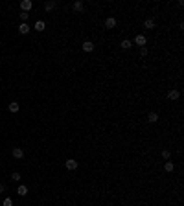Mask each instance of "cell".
<instances>
[{
  "label": "cell",
  "instance_id": "6da1fadb",
  "mask_svg": "<svg viewBox=\"0 0 184 206\" xmlns=\"http://www.w3.org/2000/svg\"><path fill=\"white\" fill-rule=\"evenodd\" d=\"M64 166H66L68 171H74V169H77V162H76L74 158H68L66 162H64Z\"/></svg>",
  "mask_w": 184,
  "mask_h": 206
},
{
  "label": "cell",
  "instance_id": "7a4b0ae2",
  "mask_svg": "<svg viewBox=\"0 0 184 206\" xmlns=\"http://www.w3.org/2000/svg\"><path fill=\"white\" fill-rule=\"evenodd\" d=\"M31 8H33V2H31V0H22V2H21V9H22V11L28 13Z\"/></svg>",
  "mask_w": 184,
  "mask_h": 206
},
{
  "label": "cell",
  "instance_id": "3957f363",
  "mask_svg": "<svg viewBox=\"0 0 184 206\" xmlns=\"http://www.w3.org/2000/svg\"><path fill=\"white\" fill-rule=\"evenodd\" d=\"M135 42H136L140 48H144V46L147 44V39H146V37H144V35L140 33V35H136V37H135Z\"/></svg>",
  "mask_w": 184,
  "mask_h": 206
},
{
  "label": "cell",
  "instance_id": "277c9868",
  "mask_svg": "<svg viewBox=\"0 0 184 206\" xmlns=\"http://www.w3.org/2000/svg\"><path fill=\"white\" fill-rule=\"evenodd\" d=\"M11 155H13L15 158H22V157H24V151H22L21 147H13V149H11Z\"/></svg>",
  "mask_w": 184,
  "mask_h": 206
},
{
  "label": "cell",
  "instance_id": "5b68a950",
  "mask_svg": "<svg viewBox=\"0 0 184 206\" xmlns=\"http://www.w3.org/2000/svg\"><path fill=\"white\" fill-rule=\"evenodd\" d=\"M55 6H57L55 0H48V2L44 4V9H46V11H52V9H55Z\"/></svg>",
  "mask_w": 184,
  "mask_h": 206
},
{
  "label": "cell",
  "instance_id": "8992f818",
  "mask_svg": "<svg viewBox=\"0 0 184 206\" xmlns=\"http://www.w3.org/2000/svg\"><path fill=\"white\" fill-rule=\"evenodd\" d=\"M114 26H116V18H114V17H109L107 21H105V28H109V29H112Z\"/></svg>",
  "mask_w": 184,
  "mask_h": 206
},
{
  "label": "cell",
  "instance_id": "52a82bcc",
  "mask_svg": "<svg viewBox=\"0 0 184 206\" xmlns=\"http://www.w3.org/2000/svg\"><path fill=\"white\" fill-rule=\"evenodd\" d=\"M29 29H31V28L28 26V22H22L21 26H18V31H21L22 35H26V33H29Z\"/></svg>",
  "mask_w": 184,
  "mask_h": 206
},
{
  "label": "cell",
  "instance_id": "ba28073f",
  "mask_svg": "<svg viewBox=\"0 0 184 206\" xmlns=\"http://www.w3.org/2000/svg\"><path fill=\"white\" fill-rule=\"evenodd\" d=\"M179 96H181V92H179V90H170V92H168V98L170 99H173V101H175V99H179Z\"/></svg>",
  "mask_w": 184,
  "mask_h": 206
},
{
  "label": "cell",
  "instance_id": "9c48e42d",
  "mask_svg": "<svg viewBox=\"0 0 184 206\" xmlns=\"http://www.w3.org/2000/svg\"><path fill=\"white\" fill-rule=\"evenodd\" d=\"M92 50H94V42H90V41L83 42V52H92Z\"/></svg>",
  "mask_w": 184,
  "mask_h": 206
},
{
  "label": "cell",
  "instance_id": "30bf717a",
  "mask_svg": "<svg viewBox=\"0 0 184 206\" xmlns=\"http://www.w3.org/2000/svg\"><path fill=\"white\" fill-rule=\"evenodd\" d=\"M74 11H83V9H85V4L81 2V0H77V2H74Z\"/></svg>",
  "mask_w": 184,
  "mask_h": 206
},
{
  "label": "cell",
  "instance_id": "8fae6325",
  "mask_svg": "<svg viewBox=\"0 0 184 206\" xmlns=\"http://www.w3.org/2000/svg\"><path fill=\"white\" fill-rule=\"evenodd\" d=\"M9 112H18V109H21V105H18L17 101H11V103H9Z\"/></svg>",
  "mask_w": 184,
  "mask_h": 206
},
{
  "label": "cell",
  "instance_id": "7c38bea8",
  "mask_svg": "<svg viewBox=\"0 0 184 206\" xmlns=\"http://www.w3.org/2000/svg\"><path fill=\"white\" fill-rule=\"evenodd\" d=\"M147 122L157 123V122H158V114H157V112H149V114H147Z\"/></svg>",
  "mask_w": 184,
  "mask_h": 206
},
{
  "label": "cell",
  "instance_id": "4fadbf2b",
  "mask_svg": "<svg viewBox=\"0 0 184 206\" xmlns=\"http://www.w3.org/2000/svg\"><path fill=\"white\" fill-rule=\"evenodd\" d=\"M120 46H122L123 50H129V48L133 46V41H129V39H123V41L120 42Z\"/></svg>",
  "mask_w": 184,
  "mask_h": 206
},
{
  "label": "cell",
  "instance_id": "5bb4252c",
  "mask_svg": "<svg viewBox=\"0 0 184 206\" xmlns=\"http://www.w3.org/2000/svg\"><path fill=\"white\" fill-rule=\"evenodd\" d=\"M17 193L21 195V197H24V195L28 193V188H26V186H24V184H21V186H18V188H17Z\"/></svg>",
  "mask_w": 184,
  "mask_h": 206
},
{
  "label": "cell",
  "instance_id": "9a60e30c",
  "mask_svg": "<svg viewBox=\"0 0 184 206\" xmlns=\"http://www.w3.org/2000/svg\"><path fill=\"white\" fill-rule=\"evenodd\" d=\"M44 28H46V24H44V21H37V22H35V29H37V31H42Z\"/></svg>",
  "mask_w": 184,
  "mask_h": 206
},
{
  "label": "cell",
  "instance_id": "2e32d148",
  "mask_svg": "<svg viewBox=\"0 0 184 206\" xmlns=\"http://www.w3.org/2000/svg\"><path fill=\"white\" fill-rule=\"evenodd\" d=\"M164 169H166L168 173H171L173 169H175V164H173V162H166V164H164Z\"/></svg>",
  "mask_w": 184,
  "mask_h": 206
},
{
  "label": "cell",
  "instance_id": "e0dca14e",
  "mask_svg": "<svg viewBox=\"0 0 184 206\" xmlns=\"http://www.w3.org/2000/svg\"><path fill=\"white\" fill-rule=\"evenodd\" d=\"M144 26H146L147 29H153V28H155V21H153V18H147V21L144 22Z\"/></svg>",
  "mask_w": 184,
  "mask_h": 206
},
{
  "label": "cell",
  "instance_id": "ac0fdd59",
  "mask_svg": "<svg viewBox=\"0 0 184 206\" xmlns=\"http://www.w3.org/2000/svg\"><path fill=\"white\" fill-rule=\"evenodd\" d=\"M11 179L15 180V182H18V180H21L22 177H21V173H17V171H13V173H11Z\"/></svg>",
  "mask_w": 184,
  "mask_h": 206
},
{
  "label": "cell",
  "instance_id": "d6986e66",
  "mask_svg": "<svg viewBox=\"0 0 184 206\" xmlns=\"http://www.w3.org/2000/svg\"><path fill=\"white\" fill-rule=\"evenodd\" d=\"M170 157H171V153L168 151V149H164L162 151V158H166V160H170Z\"/></svg>",
  "mask_w": 184,
  "mask_h": 206
},
{
  "label": "cell",
  "instance_id": "ffe728a7",
  "mask_svg": "<svg viewBox=\"0 0 184 206\" xmlns=\"http://www.w3.org/2000/svg\"><path fill=\"white\" fill-rule=\"evenodd\" d=\"M28 17H29V15H28L26 11H21V18H22V22H26V21H28Z\"/></svg>",
  "mask_w": 184,
  "mask_h": 206
},
{
  "label": "cell",
  "instance_id": "44dd1931",
  "mask_svg": "<svg viewBox=\"0 0 184 206\" xmlns=\"http://www.w3.org/2000/svg\"><path fill=\"white\" fill-rule=\"evenodd\" d=\"M4 206H13V201L9 199V197H8V199H4Z\"/></svg>",
  "mask_w": 184,
  "mask_h": 206
},
{
  "label": "cell",
  "instance_id": "7402d4cb",
  "mask_svg": "<svg viewBox=\"0 0 184 206\" xmlns=\"http://www.w3.org/2000/svg\"><path fill=\"white\" fill-rule=\"evenodd\" d=\"M140 55H142V57H146V55H147V48H146V46L140 48Z\"/></svg>",
  "mask_w": 184,
  "mask_h": 206
},
{
  "label": "cell",
  "instance_id": "603a6c76",
  "mask_svg": "<svg viewBox=\"0 0 184 206\" xmlns=\"http://www.w3.org/2000/svg\"><path fill=\"white\" fill-rule=\"evenodd\" d=\"M4 190H6V186H4L2 182H0V193H2V192H4Z\"/></svg>",
  "mask_w": 184,
  "mask_h": 206
}]
</instances>
